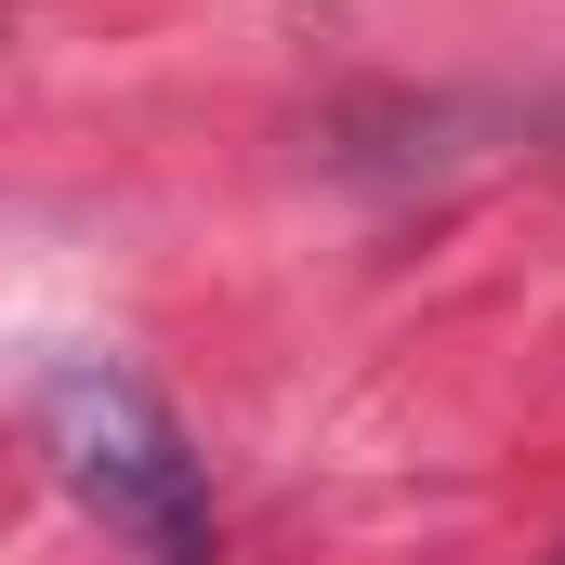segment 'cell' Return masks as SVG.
Listing matches in <instances>:
<instances>
[{
  "instance_id": "1",
  "label": "cell",
  "mask_w": 565,
  "mask_h": 565,
  "mask_svg": "<svg viewBox=\"0 0 565 565\" xmlns=\"http://www.w3.org/2000/svg\"><path fill=\"white\" fill-rule=\"evenodd\" d=\"M40 460H53L119 540H145L158 565H198L211 500H198V460H184L171 408L145 395L132 369H106V355H53V369H40Z\"/></svg>"
}]
</instances>
